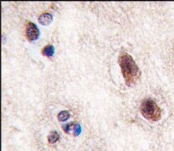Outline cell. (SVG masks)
Here are the masks:
<instances>
[{
	"label": "cell",
	"mask_w": 174,
	"mask_h": 151,
	"mask_svg": "<svg viewBox=\"0 0 174 151\" xmlns=\"http://www.w3.org/2000/svg\"><path fill=\"white\" fill-rule=\"evenodd\" d=\"M119 62L126 85L131 86L135 83L140 77V71L131 55L126 53L122 54L119 55Z\"/></svg>",
	"instance_id": "obj_1"
},
{
	"label": "cell",
	"mask_w": 174,
	"mask_h": 151,
	"mask_svg": "<svg viewBox=\"0 0 174 151\" xmlns=\"http://www.w3.org/2000/svg\"><path fill=\"white\" fill-rule=\"evenodd\" d=\"M140 112L146 118L151 121H158L161 118V109L152 100H145L140 105Z\"/></svg>",
	"instance_id": "obj_2"
},
{
	"label": "cell",
	"mask_w": 174,
	"mask_h": 151,
	"mask_svg": "<svg viewBox=\"0 0 174 151\" xmlns=\"http://www.w3.org/2000/svg\"><path fill=\"white\" fill-rule=\"evenodd\" d=\"M40 34L39 29L34 23L29 22L26 27V36L29 40H35L38 39Z\"/></svg>",
	"instance_id": "obj_3"
},
{
	"label": "cell",
	"mask_w": 174,
	"mask_h": 151,
	"mask_svg": "<svg viewBox=\"0 0 174 151\" xmlns=\"http://www.w3.org/2000/svg\"><path fill=\"white\" fill-rule=\"evenodd\" d=\"M38 21H39V23H41L42 25H48V24H50V23H51V21H52V16H51L50 13H44L39 17Z\"/></svg>",
	"instance_id": "obj_4"
},
{
	"label": "cell",
	"mask_w": 174,
	"mask_h": 151,
	"mask_svg": "<svg viewBox=\"0 0 174 151\" xmlns=\"http://www.w3.org/2000/svg\"><path fill=\"white\" fill-rule=\"evenodd\" d=\"M48 143H55V142H57L60 138V135L56 131H53L48 135Z\"/></svg>",
	"instance_id": "obj_5"
},
{
	"label": "cell",
	"mask_w": 174,
	"mask_h": 151,
	"mask_svg": "<svg viewBox=\"0 0 174 151\" xmlns=\"http://www.w3.org/2000/svg\"><path fill=\"white\" fill-rule=\"evenodd\" d=\"M43 55H45V56H48V57H50L52 56L53 54H54V47L52 45H47L45 46L42 50Z\"/></svg>",
	"instance_id": "obj_6"
},
{
	"label": "cell",
	"mask_w": 174,
	"mask_h": 151,
	"mask_svg": "<svg viewBox=\"0 0 174 151\" xmlns=\"http://www.w3.org/2000/svg\"><path fill=\"white\" fill-rule=\"evenodd\" d=\"M57 117L59 121L64 122V121H66V120H67L69 117H70V112H69L68 111L64 110V111H61V112L58 114Z\"/></svg>",
	"instance_id": "obj_7"
},
{
	"label": "cell",
	"mask_w": 174,
	"mask_h": 151,
	"mask_svg": "<svg viewBox=\"0 0 174 151\" xmlns=\"http://www.w3.org/2000/svg\"><path fill=\"white\" fill-rule=\"evenodd\" d=\"M81 133V126L76 122H74V127H73V135L77 136Z\"/></svg>",
	"instance_id": "obj_8"
}]
</instances>
